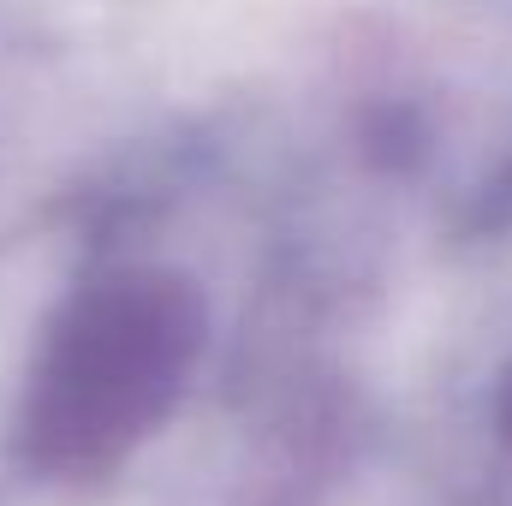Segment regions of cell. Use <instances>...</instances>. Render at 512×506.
I'll list each match as a JSON object with an SVG mask.
<instances>
[{"mask_svg":"<svg viewBox=\"0 0 512 506\" xmlns=\"http://www.w3.org/2000/svg\"><path fill=\"white\" fill-rule=\"evenodd\" d=\"M203 316L179 280L120 274L54 328L24 411V453L48 471H96L143 441L179 399Z\"/></svg>","mask_w":512,"mask_h":506,"instance_id":"obj_1","label":"cell"},{"mask_svg":"<svg viewBox=\"0 0 512 506\" xmlns=\"http://www.w3.org/2000/svg\"><path fill=\"white\" fill-rule=\"evenodd\" d=\"M507 435H512V393H507Z\"/></svg>","mask_w":512,"mask_h":506,"instance_id":"obj_2","label":"cell"}]
</instances>
